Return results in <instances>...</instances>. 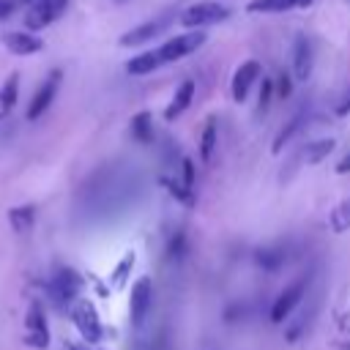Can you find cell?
Returning <instances> with one entry per match:
<instances>
[{"label": "cell", "mask_w": 350, "mask_h": 350, "mask_svg": "<svg viewBox=\"0 0 350 350\" xmlns=\"http://www.w3.org/2000/svg\"><path fill=\"white\" fill-rule=\"evenodd\" d=\"M227 19H230V8L221 5V3H213V0L194 3V5L183 8L180 16H178V22L186 30H202L208 25H219V22H227Z\"/></svg>", "instance_id": "obj_1"}, {"label": "cell", "mask_w": 350, "mask_h": 350, "mask_svg": "<svg viewBox=\"0 0 350 350\" xmlns=\"http://www.w3.org/2000/svg\"><path fill=\"white\" fill-rule=\"evenodd\" d=\"M202 44H205V30H186V33H180V36L167 38L156 52H159V60H161V66H164V63H175V60H180V57L197 52Z\"/></svg>", "instance_id": "obj_2"}, {"label": "cell", "mask_w": 350, "mask_h": 350, "mask_svg": "<svg viewBox=\"0 0 350 350\" xmlns=\"http://www.w3.org/2000/svg\"><path fill=\"white\" fill-rule=\"evenodd\" d=\"M79 287H82V276L74 268H57L52 282H49V298L57 309H66L77 301Z\"/></svg>", "instance_id": "obj_3"}, {"label": "cell", "mask_w": 350, "mask_h": 350, "mask_svg": "<svg viewBox=\"0 0 350 350\" xmlns=\"http://www.w3.org/2000/svg\"><path fill=\"white\" fill-rule=\"evenodd\" d=\"M71 320H74V325H77V331H79V336H82L85 342H90V345L101 342L104 328H101L98 312H96V306H93L90 301H77V304L71 306Z\"/></svg>", "instance_id": "obj_4"}, {"label": "cell", "mask_w": 350, "mask_h": 350, "mask_svg": "<svg viewBox=\"0 0 350 350\" xmlns=\"http://www.w3.org/2000/svg\"><path fill=\"white\" fill-rule=\"evenodd\" d=\"M66 8H68V0H36L25 14V30L36 33V30L49 27L55 19L63 16Z\"/></svg>", "instance_id": "obj_5"}, {"label": "cell", "mask_w": 350, "mask_h": 350, "mask_svg": "<svg viewBox=\"0 0 350 350\" xmlns=\"http://www.w3.org/2000/svg\"><path fill=\"white\" fill-rule=\"evenodd\" d=\"M60 79H63V71H57V68L46 74V79L36 88V93H33V98H30V104H27V112H25L27 120H38V118L52 107V101H55V96H57V88H60Z\"/></svg>", "instance_id": "obj_6"}, {"label": "cell", "mask_w": 350, "mask_h": 350, "mask_svg": "<svg viewBox=\"0 0 350 350\" xmlns=\"http://www.w3.org/2000/svg\"><path fill=\"white\" fill-rule=\"evenodd\" d=\"M306 284H309V279H306V276H298L295 282H290V284L279 293V298H276L273 306H271V323H284V320L290 317V312H293V309L298 306V301L304 298Z\"/></svg>", "instance_id": "obj_7"}, {"label": "cell", "mask_w": 350, "mask_h": 350, "mask_svg": "<svg viewBox=\"0 0 350 350\" xmlns=\"http://www.w3.org/2000/svg\"><path fill=\"white\" fill-rule=\"evenodd\" d=\"M153 306V282L148 276H139L131 287V298H129V312H131V325L139 328L148 317Z\"/></svg>", "instance_id": "obj_8"}, {"label": "cell", "mask_w": 350, "mask_h": 350, "mask_svg": "<svg viewBox=\"0 0 350 350\" xmlns=\"http://www.w3.org/2000/svg\"><path fill=\"white\" fill-rule=\"evenodd\" d=\"M170 19H172V14H167V16H156V19H148V22H142V25H137V27L126 30V33L118 38V44H120V46H139V44H150L156 36H161V33L170 27Z\"/></svg>", "instance_id": "obj_9"}, {"label": "cell", "mask_w": 350, "mask_h": 350, "mask_svg": "<svg viewBox=\"0 0 350 350\" xmlns=\"http://www.w3.org/2000/svg\"><path fill=\"white\" fill-rule=\"evenodd\" d=\"M260 74H262V66H260V60H254V57L243 60V63L235 68L232 82H230V93H232V101H235V104L246 101V96H249L252 85L260 79Z\"/></svg>", "instance_id": "obj_10"}, {"label": "cell", "mask_w": 350, "mask_h": 350, "mask_svg": "<svg viewBox=\"0 0 350 350\" xmlns=\"http://www.w3.org/2000/svg\"><path fill=\"white\" fill-rule=\"evenodd\" d=\"M25 328H27V345H30V347L44 350V347L49 345V325H46L44 306H41L38 301L30 304L27 317H25Z\"/></svg>", "instance_id": "obj_11"}, {"label": "cell", "mask_w": 350, "mask_h": 350, "mask_svg": "<svg viewBox=\"0 0 350 350\" xmlns=\"http://www.w3.org/2000/svg\"><path fill=\"white\" fill-rule=\"evenodd\" d=\"M3 46L11 52V55H19V57H27V55H36L44 49V41L30 33V30H11V33H3Z\"/></svg>", "instance_id": "obj_12"}, {"label": "cell", "mask_w": 350, "mask_h": 350, "mask_svg": "<svg viewBox=\"0 0 350 350\" xmlns=\"http://www.w3.org/2000/svg\"><path fill=\"white\" fill-rule=\"evenodd\" d=\"M312 66H314L312 41L301 33V36H295V44H293V77L298 82H306L312 77Z\"/></svg>", "instance_id": "obj_13"}, {"label": "cell", "mask_w": 350, "mask_h": 350, "mask_svg": "<svg viewBox=\"0 0 350 350\" xmlns=\"http://www.w3.org/2000/svg\"><path fill=\"white\" fill-rule=\"evenodd\" d=\"M194 79H183L178 88H175V93H172V98H170V104H167V109H164V120H175V118H180L186 109H189V104H191V98H194Z\"/></svg>", "instance_id": "obj_14"}, {"label": "cell", "mask_w": 350, "mask_h": 350, "mask_svg": "<svg viewBox=\"0 0 350 350\" xmlns=\"http://www.w3.org/2000/svg\"><path fill=\"white\" fill-rule=\"evenodd\" d=\"M314 0H249L246 11L249 14H282V11H295V8H309Z\"/></svg>", "instance_id": "obj_15"}, {"label": "cell", "mask_w": 350, "mask_h": 350, "mask_svg": "<svg viewBox=\"0 0 350 350\" xmlns=\"http://www.w3.org/2000/svg\"><path fill=\"white\" fill-rule=\"evenodd\" d=\"M304 123H306V107H301V109H298V112H295V115H293V118H290V120L276 131V137H273V142H271V153H273V156H276V153H282V150H284V145H287V142H290V139L304 129Z\"/></svg>", "instance_id": "obj_16"}, {"label": "cell", "mask_w": 350, "mask_h": 350, "mask_svg": "<svg viewBox=\"0 0 350 350\" xmlns=\"http://www.w3.org/2000/svg\"><path fill=\"white\" fill-rule=\"evenodd\" d=\"M159 66H161L159 52H156V49H148V52H139L137 57H131V60L126 63V74H131V77H145V74L156 71Z\"/></svg>", "instance_id": "obj_17"}, {"label": "cell", "mask_w": 350, "mask_h": 350, "mask_svg": "<svg viewBox=\"0 0 350 350\" xmlns=\"http://www.w3.org/2000/svg\"><path fill=\"white\" fill-rule=\"evenodd\" d=\"M216 145H219V126H216V118L211 115L202 126V134H200V159L208 164L216 153Z\"/></svg>", "instance_id": "obj_18"}, {"label": "cell", "mask_w": 350, "mask_h": 350, "mask_svg": "<svg viewBox=\"0 0 350 350\" xmlns=\"http://www.w3.org/2000/svg\"><path fill=\"white\" fill-rule=\"evenodd\" d=\"M129 131H131V137H134L137 142H142V145L153 142V115H150L148 109L137 112V115L129 120Z\"/></svg>", "instance_id": "obj_19"}, {"label": "cell", "mask_w": 350, "mask_h": 350, "mask_svg": "<svg viewBox=\"0 0 350 350\" xmlns=\"http://www.w3.org/2000/svg\"><path fill=\"white\" fill-rule=\"evenodd\" d=\"M284 260H287V252L279 249V246H262V249L254 252V262H257L262 271H268V273L279 271V268L284 265Z\"/></svg>", "instance_id": "obj_20"}, {"label": "cell", "mask_w": 350, "mask_h": 350, "mask_svg": "<svg viewBox=\"0 0 350 350\" xmlns=\"http://www.w3.org/2000/svg\"><path fill=\"white\" fill-rule=\"evenodd\" d=\"M336 148V139L334 137H323V139H314L304 148V164H320L331 156V150Z\"/></svg>", "instance_id": "obj_21"}, {"label": "cell", "mask_w": 350, "mask_h": 350, "mask_svg": "<svg viewBox=\"0 0 350 350\" xmlns=\"http://www.w3.org/2000/svg\"><path fill=\"white\" fill-rule=\"evenodd\" d=\"M16 98H19V74L11 71L3 79V88H0V115H8L16 104Z\"/></svg>", "instance_id": "obj_22"}, {"label": "cell", "mask_w": 350, "mask_h": 350, "mask_svg": "<svg viewBox=\"0 0 350 350\" xmlns=\"http://www.w3.org/2000/svg\"><path fill=\"white\" fill-rule=\"evenodd\" d=\"M33 221H36V208L33 205H16V208H11L8 211V224H11V230L14 232H27L30 227H33Z\"/></svg>", "instance_id": "obj_23"}, {"label": "cell", "mask_w": 350, "mask_h": 350, "mask_svg": "<svg viewBox=\"0 0 350 350\" xmlns=\"http://www.w3.org/2000/svg\"><path fill=\"white\" fill-rule=\"evenodd\" d=\"M328 230L331 232H347L350 230V200H342L328 211Z\"/></svg>", "instance_id": "obj_24"}, {"label": "cell", "mask_w": 350, "mask_h": 350, "mask_svg": "<svg viewBox=\"0 0 350 350\" xmlns=\"http://www.w3.org/2000/svg\"><path fill=\"white\" fill-rule=\"evenodd\" d=\"M134 252H126L123 254V260L115 265V271H112V276H109V282H112V287H123L126 284V279H129V273H131V268H134Z\"/></svg>", "instance_id": "obj_25"}, {"label": "cell", "mask_w": 350, "mask_h": 350, "mask_svg": "<svg viewBox=\"0 0 350 350\" xmlns=\"http://www.w3.org/2000/svg\"><path fill=\"white\" fill-rule=\"evenodd\" d=\"M161 183L170 189V194H172L178 202H183L186 208H191V205H194V191H191V189H186L180 180H172V178H161Z\"/></svg>", "instance_id": "obj_26"}, {"label": "cell", "mask_w": 350, "mask_h": 350, "mask_svg": "<svg viewBox=\"0 0 350 350\" xmlns=\"http://www.w3.org/2000/svg\"><path fill=\"white\" fill-rule=\"evenodd\" d=\"M167 254H170L172 260H180V257L186 254V232H183V230H178V232L170 238V243H167Z\"/></svg>", "instance_id": "obj_27"}, {"label": "cell", "mask_w": 350, "mask_h": 350, "mask_svg": "<svg viewBox=\"0 0 350 350\" xmlns=\"http://www.w3.org/2000/svg\"><path fill=\"white\" fill-rule=\"evenodd\" d=\"M273 93H276L279 98H290V96H293V79H290L287 71H279V77H276V82H273Z\"/></svg>", "instance_id": "obj_28"}, {"label": "cell", "mask_w": 350, "mask_h": 350, "mask_svg": "<svg viewBox=\"0 0 350 350\" xmlns=\"http://www.w3.org/2000/svg\"><path fill=\"white\" fill-rule=\"evenodd\" d=\"M271 96H273V82H271V79H262V88H260V101H257V109H260V112H265V109H268Z\"/></svg>", "instance_id": "obj_29"}, {"label": "cell", "mask_w": 350, "mask_h": 350, "mask_svg": "<svg viewBox=\"0 0 350 350\" xmlns=\"http://www.w3.org/2000/svg\"><path fill=\"white\" fill-rule=\"evenodd\" d=\"M194 180H197V175H194V161H191V159H183V178H180V183H183L186 189H194Z\"/></svg>", "instance_id": "obj_30"}, {"label": "cell", "mask_w": 350, "mask_h": 350, "mask_svg": "<svg viewBox=\"0 0 350 350\" xmlns=\"http://www.w3.org/2000/svg\"><path fill=\"white\" fill-rule=\"evenodd\" d=\"M16 8V0H0V19H8Z\"/></svg>", "instance_id": "obj_31"}, {"label": "cell", "mask_w": 350, "mask_h": 350, "mask_svg": "<svg viewBox=\"0 0 350 350\" xmlns=\"http://www.w3.org/2000/svg\"><path fill=\"white\" fill-rule=\"evenodd\" d=\"M336 115H339V118L350 115V93H347V96H345V98L339 101V107H336Z\"/></svg>", "instance_id": "obj_32"}, {"label": "cell", "mask_w": 350, "mask_h": 350, "mask_svg": "<svg viewBox=\"0 0 350 350\" xmlns=\"http://www.w3.org/2000/svg\"><path fill=\"white\" fill-rule=\"evenodd\" d=\"M336 172H339V175H347V172H350V153H347L345 159H339V164H336Z\"/></svg>", "instance_id": "obj_33"}, {"label": "cell", "mask_w": 350, "mask_h": 350, "mask_svg": "<svg viewBox=\"0 0 350 350\" xmlns=\"http://www.w3.org/2000/svg\"><path fill=\"white\" fill-rule=\"evenodd\" d=\"M68 350H85L82 345H68Z\"/></svg>", "instance_id": "obj_34"}, {"label": "cell", "mask_w": 350, "mask_h": 350, "mask_svg": "<svg viewBox=\"0 0 350 350\" xmlns=\"http://www.w3.org/2000/svg\"><path fill=\"white\" fill-rule=\"evenodd\" d=\"M16 3H25V5H27V8H30V5H33V3H36V0H16Z\"/></svg>", "instance_id": "obj_35"}]
</instances>
